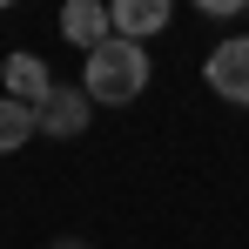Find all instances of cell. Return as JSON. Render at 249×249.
Instances as JSON below:
<instances>
[{
    "label": "cell",
    "mask_w": 249,
    "mask_h": 249,
    "mask_svg": "<svg viewBox=\"0 0 249 249\" xmlns=\"http://www.w3.org/2000/svg\"><path fill=\"white\" fill-rule=\"evenodd\" d=\"M61 34L81 47V54H94L101 41H115V14H108L101 0H68V7H61Z\"/></svg>",
    "instance_id": "obj_5"
},
{
    "label": "cell",
    "mask_w": 249,
    "mask_h": 249,
    "mask_svg": "<svg viewBox=\"0 0 249 249\" xmlns=\"http://www.w3.org/2000/svg\"><path fill=\"white\" fill-rule=\"evenodd\" d=\"M47 249H94V243H74V236H61V243H47Z\"/></svg>",
    "instance_id": "obj_8"
},
{
    "label": "cell",
    "mask_w": 249,
    "mask_h": 249,
    "mask_svg": "<svg viewBox=\"0 0 249 249\" xmlns=\"http://www.w3.org/2000/svg\"><path fill=\"white\" fill-rule=\"evenodd\" d=\"M81 88L88 101H101V108H128V101H142V88H148V47L135 41H101L94 54L81 61Z\"/></svg>",
    "instance_id": "obj_1"
},
{
    "label": "cell",
    "mask_w": 249,
    "mask_h": 249,
    "mask_svg": "<svg viewBox=\"0 0 249 249\" xmlns=\"http://www.w3.org/2000/svg\"><path fill=\"white\" fill-rule=\"evenodd\" d=\"M202 81L222 94V101H236V108H249V34H236V41H215L202 61Z\"/></svg>",
    "instance_id": "obj_2"
},
{
    "label": "cell",
    "mask_w": 249,
    "mask_h": 249,
    "mask_svg": "<svg viewBox=\"0 0 249 249\" xmlns=\"http://www.w3.org/2000/svg\"><path fill=\"white\" fill-rule=\"evenodd\" d=\"M108 14H115V34H122V41H135V47L155 41L168 20H175V7H168V0H115Z\"/></svg>",
    "instance_id": "obj_6"
},
{
    "label": "cell",
    "mask_w": 249,
    "mask_h": 249,
    "mask_svg": "<svg viewBox=\"0 0 249 249\" xmlns=\"http://www.w3.org/2000/svg\"><path fill=\"white\" fill-rule=\"evenodd\" d=\"M34 115H41V135H54V142H74V135L94 122V101H88V88H74V81H54V94H47Z\"/></svg>",
    "instance_id": "obj_3"
},
{
    "label": "cell",
    "mask_w": 249,
    "mask_h": 249,
    "mask_svg": "<svg viewBox=\"0 0 249 249\" xmlns=\"http://www.w3.org/2000/svg\"><path fill=\"white\" fill-rule=\"evenodd\" d=\"M41 135V115L27 108V101H7L0 94V155H14V148H27Z\"/></svg>",
    "instance_id": "obj_7"
},
{
    "label": "cell",
    "mask_w": 249,
    "mask_h": 249,
    "mask_svg": "<svg viewBox=\"0 0 249 249\" xmlns=\"http://www.w3.org/2000/svg\"><path fill=\"white\" fill-rule=\"evenodd\" d=\"M0 88H7V101H27V108H41L47 94H54V74H47V61L41 54H7L0 61Z\"/></svg>",
    "instance_id": "obj_4"
}]
</instances>
